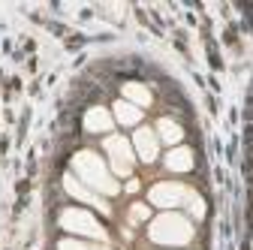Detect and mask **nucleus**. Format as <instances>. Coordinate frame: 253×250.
Instances as JSON below:
<instances>
[{
	"instance_id": "nucleus-13",
	"label": "nucleus",
	"mask_w": 253,
	"mask_h": 250,
	"mask_svg": "<svg viewBox=\"0 0 253 250\" xmlns=\"http://www.w3.org/2000/svg\"><path fill=\"white\" fill-rule=\"evenodd\" d=\"M187 211H190V217H202V214H205V202H202L196 193H190V199H187Z\"/></svg>"
},
{
	"instance_id": "nucleus-12",
	"label": "nucleus",
	"mask_w": 253,
	"mask_h": 250,
	"mask_svg": "<svg viewBox=\"0 0 253 250\" xmlns=\"http://www.w3.org/2000/svg\"><path fill=\"white\" fill-rule=\"evenodd\" d=\"M157 136H160L166 145H178V142H181V136H184V130L178 127L175 121L163 118V121H157Z\"/></svg>"
},
{
	"instance_id": "nucleus-4",
	"label": "nucleus",
	"mask_w": 253,
	"mask_h": 250,
	"mask_svg": "<svg viewBox=\"0 0 253 250\" xmlns=\"http://www.w3.org/2000/svg\"><path fill=\"white\" fill-rule=\"evenodd\" d=\"M190 193L184 184H175V181H163V184H154L151 187V202L157 208H175V205H187Z\"/></svg>"
},
{
	"instance_id": "nucleus-14",
	"label": "nucleus",
	"mask_w": 253,
	"mask_h": 250,
	"mask_svg": "<svg viewBox=\"0 0 253 250\" xmlns=\"http://www.w3.org/2000/svg\"><path fill=\"white\" fill-rule=\"evenodd\" d=\"M148 214H151L148 205H139V202H136V205L130 208V220H133V223H142V220H148Z\"/></svg>"
},
{
	"instance_id": "nucleus-11",
	"label": "nucleus",
	"mask_w": 253,
	"mask_h": 250,
	"mask_svg": "<svg viewBox=\"0 0 253 250\" xmlns=\"http://www.w3.org/2000/svg\"><path fill=\"white\" fill-rule=\"evenodd\" d=\"M115 118H118V124H124V127H136V124L142 121V109H136L133 103L121 100V103H115Z\"/></svg>"
},
{
	"instance_id": "nucleus-5",
	"label": "nucleus",
	"mask_w": 253,
	"mask_h": 250,
	"mask_svg": "<svg viewBox=\"0 0 253 250\" xmlns=\"http://www.w3.org/2000/svg\"><path fill=\"white\" fill-rule=\"evenodd\" d=\"M106 151L112 160V172L115 175H130L133 172V148L124 136H109L106 139Z\"/></svg>"
},
{
	"instance_id": "nucleus-6",
	"label": "nucleus",
	"mask_w": 253,
	"mask_h": 250,
	"mask_svg": "<svg viewBox=\"0 0 253 250\" xmlns=\"http://www.w3.org/2000/svg\"><path fill=\"white\" fill-rule=\"evenodd\" d=\"M63 187H67V193H70V196H76L79 202H84V205H93V208H97V211H103V214L109 211V202H103V199H100L97 193H93L90 187H84L79 178L67 175V178H63Z\"/></svg>"
},
{
	"instance_id": "nucleus-7",
	"label": "nucleus",
	"mask_w": 253,
	"mask_h": 250,
	"mask_svg": "<svg viewBox=\"0 0 253 250\" xmlns=\"http://www.w3.org/2000/svg\"><path fill=\"white\" fill-rule=\"evenodd\" d=\"M133 145H136V154L142 157V163H154L157 160V136H154V130L139 127L136 136H133Z\"/></svg>"
},
{
	"instance_id": "nucleus-8",
	"label": "nucleus",
	"mask_w": 253,
	"mask_h": 250,
	"mask_svg": "<svg viewBox=\"0 0 253 250\" xmlns=\"http://www.w3.org/2000/svg\"><path fill=\"white\" fill-rule=\"evenodd\" d=\"M112 115L106 112V109H90L87 115H84V127H87V133H106V130H112Z\"/></svg>"
},
{
	"instance_id": "nucleus-16",
	"label": "nucleus",
	"mask_w": 253,
	"mask_h": 250,
	"mask_svg": "<svg viewBox=\"0 0 253 250\" xmlns=\"http://www.w3.org/2000/svg\"><path fill=\"white\" fill-rule=\"evenodd\" d=\"M139 190V181H126V193H136Z\"/></svg>"
},
{
	"instance_id": "nucleus-2",
	"label": "nucleus",
	"mask_w": 253,
	"mask_h": 250,
	"mask_svg": "<svg viewBox=\"0 0 253 250\" xmlns=\"http://www.w3.org/2000/svg\"><path fill=\"white\" fill-rule=\"evenodd\" d=\"M190 238H193V226L181 214H163L151 223V241H157V244L178 247V244H187Z\"/></svg>"
},
{
	"instance_id": "nucleus-1",
	"label": "nucleus",
	"mask_w": 253,
	"mask_h": 250,
	"mask_svg": "<svg viewBox=\"0 0 253 250\" xmlns=\"http://www.w3.org/2000/svg\"><path fill=\"white\" fill-rule=\"evenodd\" d=\"M73 169H76V175L84 181V187H93V190L109 193V196L118 193V181L109 175L106 163H103L93 151H79L76 157H73Z\"/></svg>"
},
{
	"instance_id": "nucleus-10",
	"label": "nucleus",
	"mask_w": 253,
	"mask_h": 250,
	"mask_svg": "<svg viewBox=\"0 0 253 250\" xmlns=\"http://www.w3.org/2000/svg\"><path fill=\"white\" fill-rule=\"evenodd\" d=\"M124 97H126V103H133L136 109L151 106V90L145 84H136V82H126L124 84Z\"/></svg>"
},
{
	"instance_id": "nucleus-9",
	"label": "nucleus",
	"mask_w": 253,
	"mask_h": 250,
	"mask_svg": "<svg viewBox=\"0 0 253 250\" xmlns=\"http://www.w3.org/2000/svg\"><path fill=\"white\" fill-rule=\"evenodd\" d=\"M166 169L172 172H190L193 169V154H190L187 148H175L166 154Z\"/></svg>"
},
{
	"instance_id": "nucleus-3",
	"label": "nucleus",
	"mask_w": 253,
	"mask_h": 250,
	"mask_svg": "<svg viewBox=\"0 0 253 250\" xmlns=\"http://www.w3.org/2000/svg\"><path fill=\"white\" fill-rule=\"evenodd\" d=\"M60 226L70 229V232H79V235H87V238H97V241L106 238V229L93 220V214L79 211V208H67V211H63L60 214Z\"/></svg>"
},
{
	"instance_id": "nucleus-15",
	"label": "nucleus",
	"mask_w": 253,
	"mask_h": 250,
	"mask_svg": "<svg viewBox=\"0 0 253 250\" xmlns=\"http://www.w3.org/2000/svg\"><path fill=\"white\" fill-rule=\"evenodd\" d=\"M60 250H93V247H87L82 241H60Z\"/></svg>"
}]
</instances>
